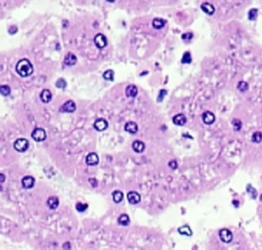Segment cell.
<instances>
[{
	"label": "cell",
	"instance_id": "6da1fadb",
	"mask_svg": "<svg viewBox=\"0 0 262 250\" xmlns=\"http://www.w3.org/2000/svg\"><path fill=\"white\" fill-rule=\"evenodd\" d=\"M16 70H17V72L22 76V78H26V76H29L33 73L34 68H33V65L28 60H26V59H22V60L19 61L17 63Z\"/></svg>",
	"mask_w": 262,
	"mask_h": 250
},
{
	"label": "cell",
	"instance_id": "7a4b0ae2",
	"mask_svg": "<svg viewBox=\"0 0 262 250\" xmlns=\"http://www.w3.org/2000/svg\"><path fill=\"white\" fill-rule=\"evenodd\" d=\"M32 138L34 139L35 141L41 142L44 141L46 139V132H45L44 129L42 128H36V129L32 132Z\"/></svg>",
	"mask_w": 262,
	"mask_h": 250
},
{
	"label": "cell",
	"instance_id": "3957f363",
	"mask_svg": "<svg viewBox=\"0 0 262 250\" xmlns=\"http://www.w3.org/2000/svg\"><path fill=\"white\" fill-rule=\"evenodd\" d=\"M28 147H29V142H28V139H25V138L17 139V140L15 141V144H14L15 150L18 151V152H21V153L25 152L28 149Z\"/></svg>",
	"mask_w": 262,
	"mask_h": 250
},
{
	"label": "cell",
	"instance_id": "277c9868",
	"mask_svg": "<svg viewBox=\"0 0 262 250\" xmlns=\"http://www.w3.org/2000/svg\"><path fill=\"white\" fill-rule=\"evenodd\" d=\"M219 237H220V240L223 243H230L233 240V233H232L231 230H229L227 228H223L219 231Z\"/></svg>",
	"mask_w": 262,
	"mask_h": 250
},
{
	"label": "cell",
	"instance_id": "5b68a950",
	"mask_svg": "<svg viewBox=\"0 0 262 250\" xmlns=\"http://www.w3.org/2000/svg\"><path fill=\"white\" fill-rule=\"evenodd\" d=\"M77 106L73 100H67L66 103H64L62 105V107L60 108V111L61 112H66V113H73L76 111Z\"/></svg>",
	"mask_w": 262,
	"mask_h": 250
},
{
	"label": "cell",
	"instance_id": "8992f818",
	"mask_svg": "<svg viewBox=\"0 0 262 250\" xmlns=\"http://www.w3.org/2000/svg\"><path fill=\"white\" fill-rule=\"evenodd\" d=\"M127 199H128V202L130 204H137V203H140V201H141V196L138 193L136 192H129L128 193V195H127Z\"/></svg>",
	"mask_w": 262,
	"mask_h": 250
},
{
	"label": "cell",
	"instance_id": "52a82bcc",
	"mask_svg": "<svg viewBox=\"0 0 262 250\" xmlns=\"http://www.w3.org/2000/svg\"><path fill=\"white\" fill-rule=\"evenodd\" d=\"M95 44L99 47V48H103V47L106 46V44H107L106 37L102 34H98L95 37Z\"/></svg>",
	"mask_w": 262,
	"mask_h": 250
},
{
	"label": "cell",
	"instance_id": "ba28073f",
	"mask_svg": "<svg viewBox=\"0 0 262 250\" xmlns=\"http://www.w3.org/2000/svg\"><path fill=\"white\" fill-rule=\"evenodd\" d=\"M93 127H95V129L97 130V131H104V130H106L107 129V127H108V123L105 120H103V118H99V120H97L95 121V124H93Z\"/></svg>",
	"mask_w": 262,
	"mask_h": 250
},
{
	"label": "cell",
	"instance_id": "9c48e42d",
	"mask_svg": "<svg viewBox=\"0 0 262 250\" xmlns=\"http://www.w3.org/2000/svg\"><path fill=\"white\" fill-rule=\"evenodd\" d=\"M21 183H22V186L24 189H32L35 185V178L32 176H25L22 178Z\"/></svg>",
	"mask_w": 262,
	"mask_h": 250
},
{
	"label": "cell",
	"instance_id": "30bf717a",
	"mask_svg": "<svg viewBox=\"0 0 262 250\" xmlns=\"http://www.w3.org/2000/svg\"><path fill=\"white\" fill-rule=\"evenodd\" d=\"M85 162L87 165H97L99 163V157L95 153H90L87 155Z\"/></svg>",
	"mask_w": 262,
	"mask_h": 250
},
{
	"label": "cell",
	"instance_id": "8fae6325",
	"mask_svg": "<svg viewBox=\"0 0 262 250\" xmlns=\"http://www.w3.org/2000/svg\"><path fill=\"white\" fill-rule=\"evenodd\" d=\"M203 121L206 125H212L215 121V115L211 111H206L203 114Z\"/></svg>",
	"mask_w": 262,
	"mask_h": 250
},
{
	"label": "cell",
	"instance_id": "7c38bea8",
	"mask_svg": "<svg viewBox=\"0 0 262 250\" xmlns=\"http://www.w3.org/2000/svg\"><path fill=\"white\" fill-rule=\"evenodd\" d=\"M172 121L175 126H183L187 123V117L183 114H182V113H179V114H176L172 118Z\"/></svg>",
	"mask_w": 262,
	"mask_h": 250
},
{
	"label": "cell",
	"instance_id": "4fadbf2b",
	"mask_svg": "<svg viewBox=\"0 0 262 250\" xmlns=\"http://www.w3.org/2000/svg\"><path fill=\"white\" fill-rule=\"evenodd\" d=\"M132 149L136 153H143L144 150H145V144L141 140H135L132 144Z\"/></svg>",
	"mask_w": 262,
	"mask_h": 250
},
{
	"label": "cell",
	"instance_id": "5bb4252c",
	"mask_svg": "<svg viewBox=\"0 0 262 250\" xmlns=\"http://www.w3.org/2000/svg\"><path fill=\"white\" fill-rule=\"evenodd\" d=\"M40 99H41L42 102L45 103V104L49 103L50 100H52V92H50L49 89H44L40 94Z\"/></svg>",
	"mask_w": 262,
	"mask_h": 250
},
{
	"label": "cell",
	"instance_id": "9a60e30c",
	"mask_svg": "<svg viewBox=\"0 0 262 250\" xmlns=\"http://www.w3.org/2000/svg\"><path fill=\"white\" fill-rule=\"evenodd\" d=\"M125 130L131 134H135L138 131V126L134 121H129L125 125Z\"/></svg>",
	"mask_w": 262,
	"mask_h": 250
},
{
	"label": "cell",
	"instance_id": "2e32d148",
	"mask_svg": "<svg viewBox=\"0 0 262 250\" xmlns=\"http://www.w3.org/2000/svg\"><path fill=\"white\" fill-rule=\"evenodd\" d=\"M201 10H203L207 15H210V16L215 13V7H214L211 3H209V2H204V3L201 4Z\"/></svg>",
	"mask_w": 262,
	"mask_h": 250
},
{
	"label": "cell",
	"instance_id": "e0dca14e",
	"mask_svg": "<svg viewBox=\"0 0 262 250\" xmlns=\"http://www.w3.org/2000/svg\"><path fill=\"white\" fill-rule=\"evenodd\" d=\"M126 95L128 97H135L137 95V88L135 85H129L126 88Z\"/></svg>",
	"mask_w": 262,
	"mask_h": 250
},
{
	"label": "cell",
	"instance_id": "ac0fdd59",
	"mask_svg": "<svg viewBox=\"0 0 262 250\" xmlns=\"http://www.w3.org/2000/svg\"><path fill=\"white\" fill-rule=\"evenodd\" d=\"M47 205H49L50 209H56L59 206V199L55 197V196H52V197L47 199Z\"/></svg>",
	"mask_w": 262,
	"mask_h": 250
},
{
	"label": "cell",
	"instance_id": "d6986e66",
	"mask_svg": "<svg viewBox=\"0 0 262 250\" xmlns=\"http://www.w3.org/2000/svg\"><path fill=\"white\" fill-rule=\"evenodd\" d=\"M64 62H65V64L66 65H68V66H71V65H74L77 63V58H76V56L73 55V53H67L65 56V59H64Z\"/></svg>",
	"mask_w": 262,
	"mask_h": 250
},
{
	"label": "cell",
	"instance_id": "ffe728a7",
	"mask_svg": "<svg viewBox=\"0 0 262 250\" xmlns=\"http://www.w3.org/2000/svg\"><path fill=\"white\" fill-rule=\"evenodd\" d=\"M123 198H124V195L121 190H114L112 193V199L116 203H120V202L123 201Z\"/></svg>",
	"mask_w": 262,
	"mask_h": 250
},
{
	"label": "cell",
	"instance_id": "44dd1931",
	"mask_svg": "<svg viewBox=\"0 0 262 250\" xmlns=\"http://www.w3.org/2000/svg\"><path fill=\"white\" fill-rule=\"evenodd\" d=\"M166 24V21L165 20H162V19H159V18H156V19H154L152 21V25H153V27L156 28V29H161L162 28L165 26Z\"/></svg>",
	"mask_w": 262,
	"mask_h": 250
},
{
	"label": "cell",
	"instance_id": "7402d4cb",
	"mask_svg": "<svg viewBox=\"0 0 262 250\" xmlns=\"http://www.w3.org/2000/svg\"><path fill=\"white\" fill-rule=\"evenodd\" d=\"M178 233L182 234V236H188V237H191L192 236V230L191 228L189 227V226H182V227H179L178 228Z\"/></svg>",
	"mask_w": 262,
	"mask_h": 250
},
{
	"label": "cell",
	"instance_id": "603a6c76",
	"mask_svg": "<svg viewBox=\"0 0 262 250\" xmlns=\"http://www.w3.org/2000/svg\"><path fill=\"white\" fill-rule=\"evenodd\" d=\"M119 223H120V224H121L122 226H128L129 223H130V220H129L128 215H126V213H123V215L120 216V218H119Z\"/></svg>",
	"mask_w": 262,
	"mask_h": 250
},
{
	"label": "cell",
	"instance_id": "cb8c5ba5",
	"mask_svg": "<svg viewBox=\"0 0 262 250\" xmlns=\"http://www.w3.org/2000/svg\"><path fill=\"white\" fill-rule=\"evenodd\" d=\"M0 93L3 95V96H8V95L11 93V88H10V86H8V85H2V86H0Z\"/></svg>",
	"mask_w": 262,
	"mask_h": 250
},
{
	"label": "cell",
	"instance_id": "d4e9b609",
	"mask_svg": "<svg viewBox=\"0 0 262 250\" xmlns=\"http://www.w3.org/2000/svg\"><path fill=\"white\" fill-rule=\"evenodd\" d=\"M252 140L255 144H259L262 140V133L261 132H255L252 136Z\"/></svg>",
	"mask_w": 262,
	"mask_h": 250
},
{
	"label": "cell",
	"instance_id": "484cf974",
	"mask_svg": "<svg viewBox=\"0 0 262 250\" xmlns=\"http://www.w3.org/2000/svg\"><path fill=\"white\" fill-rule=\"evenodd\" d=\"M237 88H238V90H239V91H241V92H245V91L249 89V85H248V83H245V82L241 81V82H239V83H238Z\"/></svg>",
	"mask_w": 262,
	"mask_h": 250
},
{
	"label": "cell",
	"instance_id": "4316f807",
	"mask_svg": "<svg viewBox=\"0 0 262 250\" xmlns=\"http://www.w3.org/2000/svg\"><path fill=\"white\" fill-rule=\"evenodd\" d=\"M232 125H233V128H234L235 131H239L240 129H241V127H242L241 120H237V118H235V120H233V121H232Z\"/></svg>",
	"mask_w": 262,
	"mask_h": 250
},
{
	"label": "cell",
	"instance_id": "83f0119b",
	"mask_svg": "<svg viewBox=\"0 0 262 250\" xmlns=\"http://www.w3.org/2000/svg\"><path fill=\"white\" fill-rule=\"evenodd\" d=\"M191 61H192L191 53H190L189 51H187V52L183 53L182 59V63H183V64H186V63H191Z\"/></svg>",
	"mask_w": 262,
	"mask_h": 250
},
{
	"label": "cell",
	"instance_id": "f1b7e54d",
	"mask_svg": "<svg viewBox=\"0 0 262 250\" xmlns=\"http://www.w3.org/2000/svg\"><path fill=\"white\" fill-rule=\"evenodd\" d=\"M113 76H114V73L112 70H107L103 73V78L106 80V81H112Z\"/></svg>",
	"mask_w": 262,
	"mask_h": 250
},
{
	"label": "cell",
	"instance_id": "f546056e",
	"mask_svg": "<svg viewBox=\"0 0 262 250\" xmlns=\"http://www.w3.org/2000/svg\"><path fill=\"white\" fill-rule=\"evenodd\" d=\"M258 16V10L257 8H252L249 12V20H256Z\"/></svg>",
	"mask_w": 262,
	"mask_h": 250
},
{
	"label": "cell",
	"instance_id": "4dcf8cb0",
	"mask_svg": "<svg viewBox=\"0 0 262 250\" xmlns=\"http://www.w3.org/2000/svg\"><path fill=\"white\" fill-rule=\"evenodd\" d=\"M76 208L78 211H80V213H83V211H85L87 208H88V205L86 203H82V202H79V203H77L76 205Z\"/></svg>",
	"mask_w": 262,
	"mask_h": 250
},
{
	"label": "cell",
	"instance_id": "1f68e13d",
	"mask_svg": "<svg viewBox=\"0 0 262 250\" xmlns=\"http://www.w3.org/2000/svg\"><path fill=\"white\" fill-rule=\"evenodd\" d=\"M246 190H248V193L249 195H251V197L252 198H256L257 197V190H256L255 189H253V187L251 185H248V187H246Z\"/></svg>",
	"mask_w": 262,
	"mask_h": 250
},
{
	"label": "cell",
	"instance_id": "d6a6232c",
	"mask_svg": "<svg viewBox=\"0 0 262 250\" xmlns=\"http://www.w3.org/2000/svg\"><path fill=\"white\" fill-rule=\"evenodd\" d=\"M56 86L58 88H64L65 86H66V82L63 79H59L58 81H57V83H56Z\"/></svg>",
	"mask_w": 262,
	"mask_h": 250
},
{
	"label": "cell",
	"instance_id": "836d02e7",
	"mask_svg": "<svg viewBox=\"0 0 262 250\" xmlns=\"http://www.w3.org/2000/svg\"><path fill=\"white\" fill-rule=\"evenodd\" d=\"M182 40H187V41H190L193 38V35L191 34V32H189V34H183L182 35Z\"/></svg>",
	"mask_w": 262,
	"mask_h": 250
},
{
	"label": "cell",
	"instance_id": "e575fe53",
	"mask_svg": "<svg viewBox=\"0 0 262 250\" xmlns=\"http://www.w3.org/2000/svg\"><path fill=\"white\" fill-rule=\"evenodd\" d=\"M167 94V90H162L161 92H159V95H158V97H157V102H161V100H162V99H164V96Z\"/></svg>",
	"mask_w": 262,
	"mask_h": 250
},
{
	"label": "cell",
	"instance_id": "d590c367",
	"mask_svg": "<svg viewBox=\"0 0 262 250\" xmlns=\"http://www.w3.org/2000/svg\"><path fill=\"white\" fill-rule=\"evenodd\" d=\"M169 166H170V169H177V161L176 160H171V161L169 162Z\"/></svg>",
	"mask_w": 262,
	"mask_h": 250
},
{
	"label": "cell",
	"instance_id": "8d00e7d4",
	"mask_svg": "<svg viewBox=\"0 0 262 250\" xmlns=\"http://www.w3.org/2000/svg\"><path fill=\"white\" fill-rule=\"evenodd\" d=\"M89 183H90V185L93 186V187H95V186H98V181L95 179V178H89Z\"/></svg>",
	"mask_w": 262,
	"mask_h": 250
},
{
	"label": "cell",
	"instance_id": "74e56055",
	"mask_svg": "<svg viewBox=\"0 0 262 250\" xmlns=\"http://www.w3.org/2000/svg\"><path fill=\"white\" fill-rule=\"evenodd\" d=\"M5 181V176L3 174H0V183H3Z\"/></svg>",
	"mask_w": 262,
	"mask_h": 250
},
{
	"label": "cell",
	"instance_id": "f35d334b",
	"mask_svg": "<svg viewBox=\"0 0 262 250\" xmlns=\"http://www.w3.org/2000/svg\"><path fill=\"white\" fill-rule=\"evenodd\" d=\"M0 192H2V185H0Z\"/></svg>",
	"mask_w": 262,
	"mask_h": 250
},
{
	"label": "cell",
	"instance_id": "ab89813d",
	"mask_svg": "<svg viewBox=\"0 0 262 250\" xmlns=\"http://www.w3.org/2000/svg\"><path fill=\"white\" fill-rule=\"evenodd\" d=\"M260 201H261V202H262V195H261V196H260Z\"/></svg>",
	"mask_w": 262,
	"mask_h": 250
},
{
	"label": "cell",
	"instance_id": "60d3db41",
	"mask_svg": "<svg viewBox=\"0 0 262 250\" xmlns=\"http://www.w3.org/2000/svg\"><path fill=\"white\" fill-rule=\"evenodd\" d=\"M108 1H110V2H111V1H114V0H108Z\"/></svg>",
	"mask_w": 262,
	"mask_h": 250
}]
</instances>
